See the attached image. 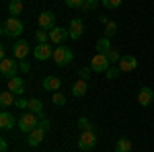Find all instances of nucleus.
Listing matches in <instances>:
<instances>
[{"label":"nucleus","mask_w":154,"mask_h":152,"mask_svg":"<svg viewBox=\"0 0 154 152\" xmlns=\"http://www.w3.org/2000/svg\"><path fill=\"white\" fill-rule=\"evenodd\" d=\"M25 25L23 21L19 19V17H11V19H6L4 25H2V35H8V37H19L23 33Z\"/></svg>","instance_id":"f257e3e1"},{"label":"nucleus","mask_w":154,"mask_h":152,"mask_svg":"<svg viewBox=\"0 0 154 152\" xmlns=\"http://www.w3.org/2000/svg\"><path fill=\"white\" fill-rule=\"evenodd\" d=\"M19 60H12V58H2L0 62V76L4 80H11L14 76H19Z\"/></svg>","instance_id":"f03ea898"},{"label":"nucleus","mask_w":154,"mask_h":152,"mask_svg":"<svg viewBox=\"0 0 154 152\" xmlns=\"http://www.w3.org/2000/svg\"><path fill=\"white\" fill-rule=\"evenodd\" d=\"M72 60H74V54H72L70 47L58 45L56 49H54V62H56L58 66L66 68V66H70V64H72Z\"/></svg>","instance_id":"7ed1b4c3"},{"label":"nucleus","mask_w":154,"mask_h":152,"mask_svg":"<svg viewBox=\"0 0 154 152\" xmlns=\"http://www.w3.org/2000/svg\"><path fill=\"white\" fill-rule=\"evenodd\" d=\"M37 126H39V117H37V113H23L21 115V119L17 121V128L21 129L23 134H29L31 129H35Z\"/></svg>","instance_id":"20e7f679"},{"label":"nucleus","mask_w":154,"mask_h":152,"mask_svg":"<svg viewBox=\"0 0 154 152\" xmlns=\"http://www.w3.org/2000/svg\"><path fill=\"white\" fill-rule=\"evenodd\" d=\"M109 66H111V62H109V58H107V54H95L93 60H91L93 72H107Z\"/></svg>","instance_id":"39448f33"},{"label":"nucleus","mask_w":154,"mask_h":152,"mask_svg":"<svg viewBox=\"0 0 154 152\" xmlns=\"http://www.w3.org/2000/svg\"><path fill=\"white\" fill-rule=\"evenodd\" d=\"M95 144H97L95 132H82V134H80V138H78V148H80V150H84V152L93 150Z\"/></svg>","instance_id":"423d86ee"},{"label":"nucleus","mask_w":154,"mask_h":152,"mask_svg":"<svg viewBox=\"0 0 154 152\" xmlns=\"http://www.w3.org/2000/svg\"><path fill=\"white\" fill-rule=\"evenodd\" d=\"M37 23H39V29H48V31H51V29L56 27V14H54L51 11H43L41 14H39Z\"/></svg>","instance_id":"0eeeda50"},{"label":"nucleus","mask_w":154,"mask_h":152,"mask_svg":"<svg viewBox=\"0 0 154 152\" xmlns=\"http://www.w3.org/2000/svg\"><path fill=\"white\" fill-rule=\"evenodd\" d=\"M33 56L37 60H41V62H45V60L54 58V49H51L49 43H37L35 49H33Z\"/></svg>","instance_id":"6e6552de"},{"label":"nucleus","mask_w":154,"mask_h":152,"mask_svg":"<svg viewBox=\"0 0 154 152\" xmlns=\"http://www.w3.org/2000/svg\"><path fill=\"white\" fill-rule=\"evenodd\" d=\"M12 56L14 60H25L29 56V41L25 39H19L17 43H12Z\"/></svg>","instance_id":"1a4fd4ad"},{"label":"nucleus","mask_w":154,"mask_h":152,"mask_svg":"<svg viewBox=\"0 0 154 152\" xmlns=\"http://www.w3.org/2000/svg\"><path fill=\"white\" fill-rule=\"evenodd\" d=\"M66 37H70V33H68V29H64V27H54L51 31H49V41L51 43H64V39Z\"/></svg>","instance_id":"9d476101"},{"label":"nucleus","mask_w":154,"mask_h":152,"mask_svg":"<svg viewBox=\"0 0 154 152\" xmlns=\"http://www.w3.org/2000/svg\"><path fill=\"white\" fill-rule=\"evenodd\" d=\"M154 101V91L150 88V86H144V88H140V93H138V103L142 107H148L152 105Z\"/></svg>","instance_id":"9b49d317"},{"label":"nucleus","mask_w":154,"mask_h":152,"mask_svg":"<svg viewBox=\"0 0 154 152\" xmlns=\"http://www.w3.org/2000/svg\"><path fill=\"white\" fill-rule=\"evenodd\" d=\"M119 70L121 72H131L138 68V60L134 58V56H121V60H119Z\"/></svg>","instance_id":"f8f14e48"},{"label":"nucleus","mask_w":154,"mask_h":152,"mask_svg":"<svg viewBox=\"0 0 154 152\" xmlns=\"http://www.w3.org/2000/svg\"><path fill=\"white\" fill-rule=\"evenodd\" d=\"M8 91H12L17 97H21V95L25 93V78L23 76H14V78H11V80H8Z\"/></svg>","instance_id":"ddd939ff"},{"label":"nucleus","mask_w":154,"mask_h":152,"mask_svg":"<svg viewBox=\"0 0 154 152\" xmlns=\"http://www.w3.org/2000/svg\"><path fill=\"white\" fill-rule=\"evenodd\" d=\"M27 136H29V146H33V148H35V146H39V144L43 142L45 129H41L39 126H37V128H35V129H31V132H29Z\"/></svg>","instance_id":"4468645a"},{"label":"nucleus","mask_w":154,"mask_h":152,"mask_svg":"<svg viewBox=\"0 0 154 152\" xmlns=\"http://www.w3.org/2000/svg\"><path fill=\"white\" fill-rule=\"evenodd\" d=\"M68 33H70L72 39H78V37L84 33V23L80 21V19H74V21H70V27H68Z\"/></svg>","instance_id":"2eb2a0df"},{"label":"nucleus","mask_w":154,"mask_h":152,"mask_svg":"<svg viewBox=\"0 0 154 152\" xmlns=\"http://www.w3.org/2000/svg\"><path fill=\"white\" fill-rule=\"evenodd\" d=\"M14 103H17V95L12 93V91L6 88V91L0 93V107H4V109L6 107H14Z\"/></svg>","instance_id":"dca6fc26"},{"label":"nucleus","mask_w":154,"mask_h":152,"mask_svg":"<svg viewBox=\"0 0 154 152\" xmlns=\"http://www.w3.org/2000/svg\"><path fill=\"white\" fill-rule=\"evenodd\" d=\"M88 91V80H82V78H78V80L72 84V95L74 97H84Z\"/></svg>","instance_id":"f3484780"},{"label":"nucleus","mask_w":154,"mask_h":152,"mask_svg":"<svg viewBox=\"0 0 154 152\" xmlns=\"http://www.w3.org/2000/svg\"><path fill=\"white\" fill-rule=\"evenodd\" d=\"M43 88L45 91H51V93H56L62 88V80H60L58 76H45V80H43Z\"/></svg>","instance_id":"a211bd4d"},{"label":"nucleus","mask_w":154,"mask_h":152,"mask_svg":"<svg viewBox=\"0 0 154 152\" xmlns=\"http://www.w3.org/2000/svg\"><path fill=\"white\" fill-rule=\"evenodd\" d=\"M14 126H17V119H14L8 111H2V113H0V128L2 129H12Z\"/></svg>","instance_id":"6ab92c4d"},{"label":"nucleus","mask_w":154,"mask_h":152,"mask_svg":"<svg viewBox=\"0 0 154 152\" xmlns=\"http://www.w3.org/2000/svg\"><path fill=\"white\" fill-rule=\"evenodd\" d=\"M95 49H97V54H109V51L113 49V47H111V39L103 35V37H101V39L95 43Z\"/></svg>","instance_id":"aec40b11"},{"label":"nucleus","mask_w":154,"mask_h":152,"mask_svg":"<svg viewBox=\"0 0 154 152\" xmlns=\"http://www.w3.org/2000/svg\"><path fill=\"white\" fill-rule=\"evenodd\" d=\"M23 0H11L8 2V12H11V17H19L21 12H23Z\"/></svg>","instance_id":"412c9836"},{"label":"nucleus","mask_w":154,"mask_h":152,"mask_svg":"<svg viewBox=\"0 0 154 152\" xmlns=\"http://www.w3.org/2000/svg\"><path fill=\"white\" fill-rule=\"evenodd\" d=\"M29 111L31 113H37L39 117H43L41 113H43V103L39 101V99H29Z\"/></svg>","instance_id":"4be33fe9"},{"label":"nucleus","mask_w":154,"mask_h":152,"mask_svg":"<svg viewBox=\"0 0 154 152\" xmlns=\"http://www.w3.org/2000/svg\"><path fill=\"white\" fill-rule=\"evenodd\" d=\"M115 152H131V142L128 138H119L115 142Z\"/></svg>","instance_id":"5701e85b"},{"label":"nucleus","mask_w":154,"mask_h":152,"mask_svg":"<svg viewBox=\"0 0 154 152\" xmlns=\"http://www.w3.org/2000/svg\"><path fill=\"white\" fill-rule=\"evenodd\" d=\"M78 129H80V132H95V126H93L86 117H78Z\"/></svg>","instance_id":"b1692460"},{"label":"nucleus","mask_w":154,"mask_h":152,"mask_svg":"<svg viewBox=\"0 0 154 152\" xmlns=\"http://www.w3.org/2000/svg\"><path fill=\"white\" fill-rule=\"evenodd\" d=\"M35 39H37V43H48L49 41V31L48 29H37L35 31Z\"/></svg>","instance_id":"393cba45"},{"label":"nucleus","mask_w":154,"mask_h":152,"mask_svg":"<svg viewBox=\"0 0 154 152\" xmlns=\"http://www.w3.org/2000/svg\"><path fill=\"white\" fill-rule=\"evenodd\" d=\"M119 74H121V70H119V66H113V64H111V66H109V70L105 72V76L109 78V80H115V78H117Z\"/></svg>","instance_id":"a878e982"},{"label":"nucleus","mask_w":154,"mask_h":152,"mask_svg":"<svg viewBox=\"0 0 154 152\" xmlns=\"http://www.w3.org/2000/svg\"><path fill=\"white\" fill-rule=\"evenodd\" d=\"M51 101H54V105H58V107H64V105H66V97H64L62 93H58V91L51 95Z\"/></svg>","instance_id":"bb28decb"},{"label":"nucleus","mask_w":154,"mask_h":152,"mask_svg":"<svg viewBox=\"0 0 154 152\" xmlns=\"http://www.w3.org/2000/svg\"><path fill=\"white\" fill-rule=\"evenodd\" d=\"M97 6H99V0H84V4L80 6V11L88 12V11H93V8H97Z\"/></svg>","instance_id":"cd10ccee"},{"label":"nucleus","mask_w":154,"mask_h":152,"mask_svg":"<svg viewBox=\"0 0 154 152\" xmlns=\"http://www.w3.org/2000/svg\"><path fill=\"white\" fill-rule=\"evenodd\" d=\"M115 33H117V23H113V21H111V23H107V27H105V37H109V39H111Z\"/></svg>","instance_id":"c85d7f7f"},{"label":"nucleus","mask_w":154,"mask_h":152,"mask_svg":"<svg viewBox=\"0 0 154 152\" xmlns=\"http://www.w3.org/2000/svg\"><path fill=\"white\" fill-rule=\"evenodd\" d=\"M107 58H109V62H111V64H119V60H121V54H119L117 49L113 47V49L107 54Z\"/></svg>","instance_id":"c756f323"},{"label":"nucleus","mask_w":154,"mask_h":152,"mask_svg":"<svg viewBox=\"0 0 154 152\" xmlns=\"http://www.w3.org/2000/svg\"><path fill=\"white\" fill-rule=\"evenodd\" d=\"M101 2H103V6H105V8L111 11V8H119L123 0H101Z\"/></svg>","instance_id":"7c9ffc66"},{"label":"nucleus","mask_w":154,"mask_h":152,"mask_svg":"<svg viewBox=\"0 0 154 152\" xmlns=\"http://www.w3.org/2000/svg\"><path fill=\"white\" fill-rule=\"evenodd\" d=\"M14 107H19V109H29V101H27V99H23V97H17Z\"/></svg>","instance_id":"2f4dec72"},{"label":"nucleus","mask_w":154,"mask_h":152,"mask_svg":"<svg viewBox=\"0 0 154 152\" xmlns=\"http://www.w3.org/2000/svg\"><path fill=\"white\" fill-rule=\"evenodd\" d=\"M66 2V6H70V8H80L84 4V0H64Z\"/></svg>","instance_id":"473e14b6"},{"label":"nucleus","mask_w":154,"mask_h":152,"mask_svg":"<svg viewBox=\"0 0 154 152\" xmlns=\"http://www.w3.org/2000/svg\"><path fill=\"white\" fill-rule=\"evenodd\" d=\"M91 74H93V68H82V70L78 72V76H80L82 80H88V78H91Z\"/></svg>","instance_id":"72a5a7b5"},{"label":"nucleus","mask_w":154,"mask_h":152,"mask_svg":"<svg viewBox=\"0 0 154 152\" xmlns=\"http://www.w3.org/2000/svg\"><path fill=\"white\" fill-rule=\"evenodd\" d=\"M39 128H41V129H45V132H48V129L51 128V123H49V119H48V117H39Z\"/></svg>","instance_id":"f704fd0d"},{"label":"nucleus","mask_w":154,"mask_h":152,"mask_svg":"<svg viewBox=\"0 0 154 152\" xmlns=\"http://www.w3.org/2000/svg\"><path fill=\"white\" fill-rule=\"evenodd\" d=\"M19 68H21L23 72H27V74H29V70H31V64H29L27 60H19Z\"/></svg>","instance_id":"c9c22d12"},{"label":"nucleus","mask_w":154,"mask_h":152,"mask_svg":"<svg viewBox=\"0 0 154 152\" xmlns=\"http://www.w3.org/2000/svg\"><path fill=\"white\" fill-rule=\"evenodd\" d=\"M6 150H8V142L2 138V140H0V152H6Z\"/></svg>","instance_id":"e433bc0d"}]
</instances>
